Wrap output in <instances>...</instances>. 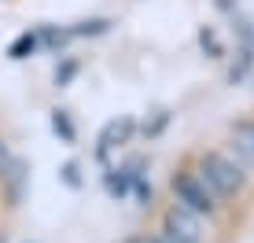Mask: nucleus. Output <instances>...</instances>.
<instances>
[{
  "mask_svg": "<svg viewBox=\"0 0 254 243\" xmlns=\"http://www.w3.org/2000/svg\"><path fill=\"white\" fill-rule=\"evenodd\" d=\"M170 195H173V203H181L185 210L199 214L203 221H217L225 214V206L217 203V195L206 188V181L199 177V170L191 166V162L173 166V173H170Z\"/></svg>",
  "mask_w": 254,
  "mask_h": 243,
  "instance_id": "f03ea898",
  "label": "nucleus"
},
{
  "mask_svg": "<svg viewBox=\"0 0 254 243\" xmlns=\"http://www.w3.org/2000/svg\"><path fill=\"white\" fill-rule=\"evenodd\" d=\"M129 243H170V240L159 236V232H140V236H133Z\"/></svg>",
  "mask_w": 254,
  "mask_h": 243,
  "instance_id": "9b49d317",
  "label": "nucleus"
},
{
  "mask_svg": "<svg viewBox=\"0 0 254 243\" xmlns=\"http://www.w3.org/2000/svg\"><path fill=\"white\" fill-rule=\"evenodd\" d=\"M37 45H41V37L26 30V33H19V37H15V45L7 48V56H11V59H26L30 52H37Z\"/></svg>",
  "mask_w": 254,
  "mask_h": 243,
  "instance_id": "423d86ee",
  "label": "nucleus"
},
{
  "mask_svg": "<svg viewBox=\"0 0 254 243\" xmlns=\"http://www.w3.org/2000/svg\"><path fill=\"white\" fill-rule=\"evenodd\" d=\"M107 30H111V19H89L70 26V37H96V33H107Z\"/></svg>",
  "mask_w": 254,
  "mask_h": 243,
  "instance_id": "0eeeda50",
  "label": "nucleus"
},
{
  "mask_svg": "<svg viewBox=\"0 0 254 243\" xmlns=\"http://www.w3.org/2000/svg\"><path fill=\"white\" fill-rule=\"evenodd\" d=\"M191 166L199 170V177L206 181V188L217 195L221 206H236L243 203L251 192V170L236 159L232 151H221V147H206L191 159Z\"/></svg>",
  "mask_w": 254,
  "mask_h": 243,
  "instance_id": "f257e3e1",
  "label": "nucleus"
},
{
  "mask_svg": "<svg viewBox=\"0 0 254 243\" xmlns=\"http://www.w3.org/2000/svg\"><path fill=\"white\" fill-rule=\"evenodd\" d=\"M63 177H66V184H70V188L81 184V181H77V166H74V162H66V166H63Z\"/></svg>",
  "mask_w": 254,
  "mask_h": 243,
  "instance_id": "f8f14e48",
  "label": "nucleus"
},
{
  "mask_svg": "<svg viewBox=\"0 0 254 243\" xmlns=\"http://www.w3.org/2000/svg\"><path fill=\"white\" fill-rule=\"evenodd\" d=\"M52 129H56L66 144H74V136H77L74 125H70V115H66V111H52Z\"/></svg>",
  "mask_w": 254,
  "mask_h": 243,
  "instance_id": "6e6552de",
  "label": "nucleus"
},
{
  "mask_svg": "<svg viewBox=\"0 0 254 243\" xmlns=\"http://www.w3.org/2000/svg\"><path fill=\"white\" fill-rule=\"evenodd\" d=\"M210 221H203L199 214L185 210L181 203H170L159 214V236H166L170 243H210Z\"/></svg>",
  "mask_w": 254,
  "mask_h": 243,
  "instance_id": "7ed1b4c3",
  "label": "nucleus"
},
{
  "mask_svg": "<svg viewBox=\"0 0 254 243\" xmlns=\"http://www.w3.org/2000/svg\"><path fill=\"white\" fill-rule=\"evenodd\" d=\"M136 133V122L129 118V115H122V118H111L107 125L100 129V144H96V155L100 159H107V151L111 147H122V144H129V136Z\"/></svg>",
  "mask_w": 254,
  "mask_h": 243,
  "instance_id": "20e7f679",
  "label": "nucleus"
},
{
  "mask_svg": "<svg viewBox=\"0 0 254 243\" xmlns=\"http://www.w3.org/2000/svg\"><path fill=\"white\" fill-rule=\"evenodd\" d=\"M229 140H232V155L247 170H254V118L232 122V125H229Z\"/></svg>",
  "mask_w": 254,
  "mask_h": 243,
  "instance_id": "39448f33",
  "label": "nucleus"
},
{
  "mask_svg": "<svg viewBox=\"0 0 254 243\" xmlns=\"http://www.w3.org/2000/svg\"><path fill=\"white\" fill-rule=\"evenodd\" d=\"M7 166H11V151H7V140L0 136V177L7 173Z\"/></svg>",
  "mask_w": 254,
  "mask_h": 243,
  "instance_id": "9d476101",
  "label": "nucleus"
},
{
  "mask_svg": "<svg viewBox=\"0 0 254 243\" xmlns=\"http://www.w3.org/2000/svg\"><path fill=\"white\" fill-rule=\"evenodd\" d=\"M199 45H203V48H206V52H210V56H214V59H221V56H225L221 41H217V33L210 30V26H203V30H199Z\"/></svg>",
  "mask_w": 254,
  "mask_h": 243,
  "instance_id": "1a4fd4ad",
  "label": "nucleus"
}]
</instances>
